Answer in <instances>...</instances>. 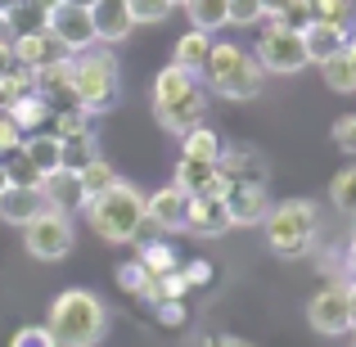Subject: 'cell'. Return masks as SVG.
Wrapping results in <instances>:
<instances>
[{
  "mask_svg": "<svg viewBox=\"0 0 356 347\" xmlns=\"http://www.w3.org/2000/svg\"><path fill=\"white\" fill-rule=\"evenodd\" d=\"M221 176H226V185H266V154L252 145H226L217 158Z\"/></svg>",
  "mask_w": 356,
  "mask_h": 347,
  "instance_id": "obj_13",
  "label": "cell"
},
{
  "mask_svg": "<svg viewBox=\"0 0 356 347\" xmlns=\"http://www.w3.org/2000/svg\"><path fill=\"white\" fill-rule=\"evenodd\" d=\"M68 77H72V95L77 104L86 108L90 118L118 108L122 99V68H118V54L108 45H90L81 54H68Z\"/></svg>",
  "mask_w": 356,
  "mask_h": 347,
  "instance_id": "obj_4",
  "label": "cell"
},
{
  "mask_svg": "<svg viewBox=\"0 0 356 347\" xmlns=\"http://www.w3.org/2000/svg\"><path fill=\"white\" fill-rule=\"evenodd\" d=\"M90 23H95V41L99 45H122L136 27L127 0H90Z\"/></svg>",
  "mask_w": 356,
  "mask_h": 347,
  "instance_id": "obj_15",
  "label": "cell"
},
{
  "mask_svg": "<svg viewBox=\"0 0 356 347\" xmlns=\"http://www.w3.org/2000/svg\"><path fill=\"white\" fill-rule=\"evenodd\" d=\"M270 208H275V203H270L266 185H230V190H226L230 226H261Z\"/></svg>",
  "mask_w": 356,
  "mask_h": 347,
  "instance_id": "obj_14",
  "label": "cell"
},
{
  "mask_svg": "<svg viewBox=\"0 0 356 347\" xmlns=\"http://www.w3.org/2000/svg\"><path fill=\"white\" fill-rule=\"evenodd\" d=\"M158 321L163 325H185V307L181 302H158Z\"/></svg>",
  "mask_w": 356,
  "mask_h": 347,
  "instance_id": "obj_41",
  "label": "cell"
},
{
  "mask_svg": "<svg viewBox=\"0 0 356 347\" xmlns=\"http://www.w3.org/2000/svg\"><path fill=\"white\" fill-rule=\"evenodd\" d=\"M348 275L356 280V239H352V248H348Z\"/></svg>",
  "mask_w": 356,
  "mask_h": 347,
  "instance_id": "obj_45",
  "label": "cell"
},
{
  "mask_svg": "<svg viewBox=\"0 0 356 347\" xmlns=\"http://www.w3.org/2000/svg\"><path fill=\"white\" fill-rule=\"evenodd\" d=\"M212 347H252L248 339H239V334H226V339H217Z\"/></svg>",
  "mask_w": 356,
  "mask_h": 347,
  "instance_id": "obj_42",
  "label": "cell"
},
{
  "mask_svg": "<svg viewBox=\"0 0 356 347\" xmlns=\"http://www.w3.org/2000/svg\"><path fill=\"white\" fill-rule=\"evenodd\" d=\"M172 185L185 199H226V190H230L217 163H194V158H181V163H176Z\"/></svg>",
  "mask_w": 356,
  "mask_h": 347,
  "instance_id": "obj_11",
  "label": "cell"
},
{
  "mask_svg": "<svg viewBox=\"0 0 356 347\" xmlns=\"http://www.w3.org/2000/svg\"><path fill=\"white\" fill-rule=\"evenodd\" d=\"M149 194L140 190V185L131 181H118L113 190L95 194V199H86V226L99 234L104 243H136L140 230L149 226Z\"/></svg>",
  "mask_w": 356,
  "mask_h": 347,
  "instance_id": "obj_2",
  "label": "cell"
},
{
  "mask_svg": "<svg viewBox=\"0 0 356 347\" xmlns=\"http://www.w3.org/2000/svg\"><path fill=\"white\" fill-rule=\"evenodd\" d=\"M203 86L221 99H257L266 86V72L252 59V50L235 41H212V54L203 63Z\"/></svg>",
  "mask_w": 356,
  "mask_h": 347,
  "instance_id": "obj_5",
  "label": "cell"
},
{
  "mask_svg": "<svg viewBox=\"0 0 356 347\" xmlns=\"http://www.w3.org/2000/svg\"><path fill=\"white\" fill-rule=\"evenodd\" d=\"M185 14H190V23L199 27V32H217V27H230V0H185Z\"/></svg>",
  "mask_w": 356,
  "mask_h": 347,
  "instance_id": "obj_27",
  "label": "cell"
},
{
  "mask_svg": "<svg viewBox=\"0 0 356 347\" xmlns=\"http://www.w3.org/2000/svg\"><path fill=\"white\" fill-rule=\"evenodd\" d=\"M284 5H289V0H261V9H266V18H275V14H280Z\"/></svg>",
  "mask_w": 356,
  "mask_h": 347,
  "instance_id": "obj_44",
  "label": "cell"
},
{
  "mask_svg": "<svg viewBox=\"0 0 356 347\" xmlns=\"http://www.w3.org/2000/svg\"><path fill=\"white\" fill-rule=\"evenodd\" d=\"M352 239H356V212H352Z\"/></svg>",
  "mask_w": 356,
  "mask_h": 347,
  "instance_id": "obj_47",
  "label": "cell"
},
{
  "mask_svg": "<svg viewBox=\"0 0 356 347\" xmlns=\"http://www.w3.org/2000/svg\"><path fill=\"white\" fill-rule=\"evenodd\" d=\"M352 14H356V0H312V18H316V23L348 27Z\"/></svg>",
  "mask_w": 356,
  "mask_h": 347,
  "instance_id": "obj_32",
  "label": "cell"
},
{
  "mask_svg": "<svg viewBox=\"0 0 356 347\" xmlns=\"http://www.w3.org/2000/svg\"><path fill=\"white\" fill-rule=\"evenodd\" d=\"M334 145L356 158V113H343L339 122H334Z\"/></svg>",
  "mask_w": 356,
  "mask_h": 347,
  "instance_id": "obj_39",
  "label": "cell"
},
{
  "mask_svg": "<svg viewBox=\"0 0 356 347\" xmlns=\"http://www.w3.org/2000/svg\"><path fill=\"white\" fill-rule=\"evenodd\" d=\"M307 321H312V330L325 334V339H343V334L352 330L348 289H343V284H325L321 293H312V302H307Z\"/></svg>",
  "mask_w": 356,
  "mask_h": 347,
  "instance_id": "obj_10",
  "label": "cell"
},
{
  "mask_svg": "<svg viewBox=\"0 0 356 347\" xmlns=\"http://www.w3.org/2000/svg\"><path fill=\"white\" fill-rule=\"evenodd\" d=\"M0 167H5V185H27V190H41V181H45V176L36 172V167L18 154V149L9 158H0Z\"/></svg>",
  "mask_w": 356,
  "mask_h": 347,
  "instance_id": "obj_30",
  "label": "cell"
},
{
  "mask_svg": "<svg viewBox=\"0 0 356 347\" xmlns=\"http://www.w3.org/2000/svg\"><path fill=\"white\" fill-rule=\"evenodd\" d=\"M131 18H136V27H149V23H167L172 18V0H127Z\"/></svg>",
  "mask_w": 356,
  "mask_h": 347,
  "instance_id": "obj_33",
  "label": "cell"
},
{
  "mask_svg": "<svg viewBox=\"0 0 356 347\" xmlns=\"http://www.w3.org/2000/svg\"><path fill=\"white\" fill-rule=\"evenodd\" d=\"M0 190H5V167H0Z\"/></svg>",
  "mask_w": 356,
  "mask_h": 347,
  "instance_id": "obj_48",
  "label": "cell"
},
{
  "mask_svg": "<svg viewBox=\"0 0 356 347\" xmlns=\"http://www.w3.org/2000/svg\"><path fill=\"white\" fill-rule=\"evenodd\" d=\"M261 230H266L270 252H280V257H307L316 248V230H321L316 203H307V199L275 203L266 212V221H261Z\"/></svg>",
  "mask_w": 356,
  "mask_h": 347,
  "instance_id": "obj_6",
  "label": "cell"
},
{
  "mask_svg": "<svg viewBox=\"0 0 356 347\" xmlns=\"http://www.w3.org/2000/svg\"><path fill=\"white\" fill-rule=\"evenodd\" d=\"M172 5H185V0H172Z\"/></svg>",
  "mask_w": 356,
  "mask_h": 347,
  "instance_id": "obj_49",
  "label": "cell"
},
{
  "mask_svg": "<svg viewBox=\"0 0 356 347\" xmlns=\"http://www.w3.org/2000/svg\"><path fill=\"white\" fill-rule=\"evenodd\" d=\"M270 23H280V27H293V32H302L307 23H316V18H312V0H289V5L280 9V14L270 18Z\"/></svg>",
  "mask_w": 356,
  "mask_h": 347,
  "instance_id": "obj_35",
  "label": "cell"
},
{
  "mask_svg": "<svg viewBox=\"0 0 356 347\" xmlns=\"http://www.w3.org/2000/svg\"><path fill=\"white\" fill-rule=\"evenodd\" d=\"M149 280H154V275L140 266V257H136V261H122V266H118V284L127 289V293H145Z\"/></svg>",
  "mask_w": 356,
  "mask_h": 347,
  "instance_id": "obj_36",
  "label": "cell"
},
{
  "mask_svg": "<svg viewBox=\"0 0 356 347\" xmlns=\"http://www.w3.org/2000/svg\"><path fill=\"white\" fill-rule=\"evenodd\" d=\"M77 176H81V185H86V199H95V194L113 190V185L122 181V176H118V167L108 163V158H95V163H90V167H81Z\"/></svg>",
  "mask_w": 356,
  "mask_h": 347,
  "instance_id": "obj_29",
  "label": "cell"
},
{
  "mask_svg": "<svg viewBox=\"0 0 356 347\" xmlns=\"http://www.w3.org/2000/svg\"><path fill=\"white\" fill-rule=\"evenodd\" d=\"M14 5H18V0H0V23L9 18V9H14Z\"/></svg>",
  "mask_w": 356,
  "mask_h": 347,
  "instance_id": "obj_46",
  "label": "cell"
},
{
  "mask_svg": "<svg viewBox=\"0 0 356 347\" xmlns=\"http://www.w3.org/2000/svg\"><path fill=\"white\" fill-rule=\"evenodd\" d=\"M140 266H145L154 280H163V275H172L181 261H176V252L167 248V243H145V248H140Z\"/></svg>",
  "mask_w": 356,
  "mask_h": 347,
  "instance_id": "obj_31",
  "label": "cell"
},
{
  "mask_svg": "<svg viewBox=\"0 0 356 347\" xmlns=\"http://www.w3.org/2000/svg\"><path fill=\"white\" fill-rule=\"evenodd\" d=\"M221 149H226V145H221V136L208 127V122L181 136V158H194V163H217Z\"/></svg>",
  "mask_w": 356,
  "mask_h": 347,
  "instance_id": "obj_25",
  "label": "cell"
},
{
  "mask_svg": "<svg viewBox=\"0 0 356 347\" xmlns=\"http://www.w3.org/2000/svg\"><path fill=\"white\" fill-rule=\"evenodd\" d=\"M41 212H45L41 190H27V185H5V190H0V221H5V226L23 230L27 221L41 217Z\"/></svg>",
  "mask_w": 356,
  "mask_h": 347,
  "instance_id": "obj_19",
  "label": "cell"
},
{
  "mask_svg": "<svg viewBox=\"0 0 356 347\" xmlns=\"http://www.w3.org/2000/svg\"><path fill=\"white\" fill-rule=\"evenodd\" d=\"M45 330L54 334L59 347H99L108 334V307L90 289H63L50 302Z\"/></svg>",
  "mask_w": 356,
  "mask_h": 347,
  "instance_id": "obj_3",
  "label": "cell"
},
{
  "mask_svg": "<svg viewBox=\"0 0 356 347\" xmlns=\"http://www.w3.org/2000/svg\"><path fill=\"white\" fill-rule=\"evenodd\" d=\"M14 41V63L18 68H27L36 77V72H50L59 68V63H68V50H63L59 41H54L50 32H32V36H9Z\"/></svg>",
  "mask_w": 356,
  "mask_h": 347,
  "instance_id": "obj_12",
  "label": "cell"
},
{
  "mask_svg": "<svg viewBox=\"0 0 356 347\" xmlns=\"http://www.w3.org/2000/svg\"><path fill=\"white\" fill-rule=\"evenodd\" d=\"M18 154H23L41 176L63 172V136H54V131H32V136H23Z\"/></svg>",
  "mask_w": 356,
  "mask_h": 347,
  "instance_id": "obj_18",
  "label": "cell"
},
{
  "mask_svg": "<svg viewBox=\"0 0 356 347\" xmlns=\"http://www.w3.org/2000/svg\"><path fill=\"white\" fill-rule=\"evenodd\" d=\"M208 54H212V36L199 32V27H190V32L176 41L172 63H176V68H185V72H194V77H203V63H208Z\"/></svg>",
  "mask_w": 356,
  "mask_h": 347,
  "instance_id": "obj_23",
  "label": "cell"
},
{
  "mask_svg": "<svg viewBox=\"0 0 356 347\" xmlns=\"http://www.w3.org/2000/svg\"><path fill=\"white\" fill-rule=\"evenodd\" d=\"M252 59L261 63V72H266V77H293V72L312 68V54H307L302 32H293V27H280V23H266V27L257 32Z\"/></svg>",
  "mask_w": 356,
  "mask_h": 347,
  "instance_id": "obj_7",
  "label": "cell"
},
{
  "mask_svg": "<svg viewBox=\"0 0 356 347\" xmlns=\"http://www.w3.org/2000/svg\"><path fill=\"white\" fill-rule=\"evenodd\" d=\"M154 122L172 136H185V131L203 127L208 122V86H203L194 72L167 63L154 77Z\"/></svg>",
  "mask_w": 356,
  "mask_h": 347,
  "instance_id": "obj_1",
  "label": "cell"
},
{
  "mask_svg": "<svg viewBox=\"0 0 356 347\" xmlns=\"http://www.w3.org/2000/svg\"><path fill=\"white\" fill-rule=\"evenodd\" d=\"M23 248L36 261H63L72 252V217L45 208L41 217H32L23 226Z\"/></svg>",
  "mask_w": 356,
  "mask_h": 347,
  "instance_id": "obj_8",
  "label": "cell"
},
{
  "mask_svg": "<svg viewBox=\"0 0 356 347\" xmlns=\"http://www.w3.org/2000/svg\"><path fill=\"white\" fill-rule=\"evenodd\" d=\"M9 36H32V32H45V23H50V5L45 0H18L14 9H9Z\"/></svg>",
  "mask_w": 356,
  "mask_h": 347,
  "instance_id": "obj_24",
  "label": "cell"
},
{
  "mask_svg": "<svg viewBox=\"0 0 356 347\" xmlns=\"http://www.w3.org/2000/svg\"><path fill=\"white\" fill-rule=\"evenodd\" d=\"M176 275L185 280V289H190V284H208L212 266H208V261H185V266H176Z\"/></svg>",
  "mask_w": 356,
  "mask_h": 347,
  "instance_id": "obj_40",
  "label": "cell"
},
{
  "mask_svg": "<svg viewBox=\"0 0 356 347\" xmlns=\"http://www.w3.org/2000/svg\"><path fill=\"white\" fill-rule=\"evenodd\" d=\"M185 203H190V199H185L176 185H163V190L149 194L145 208H149V221H154L158 230L172 234V230H185Z\"/></svg>",
  "mask_w": 356,
  "mask_h": 347,
  "instance_id": "obj_20",
  "label": "cell"
},
{
  "mask_svg": "<svg viewBox=\"0 0 356 347\" xmlns=\"http://www.w3.org/2000/svg\"><path fill=\"white\" fill-rule=\"evenodd\" d=\"M185 230L199 234V239H221L230 226V212H226V199H190L185 203Z\"/></svg>",
  "mask_w": 356,
  "mask_h": 347,
  "instance_id": "obj_17",
  "label": "cell"
},
{
  "mask_svg": "<svg viewBox=\"0 0 356 347\" xmlns=\"http://www.w3.org/2000/svg\"><path fill=\"white\" fill-rule=\"evenodd\" d=\"M321 68V81L334 90V95H356V54L343 45L339 54H330L325 63H316Z\"/></svg>",
  "mask_w": 356,
  "mask_h": 347,
  "instance_id": "obj_21",
  "label": "cell"
},
{
  "mask_svg": "<svg viewBox=\"0 0 356 347\" xmlns=\"http://www.w3.org/2000/svg\"><path fill=\"white\" fill-rule=\"evenodd\" d=\"M45 32H50L68 54H81V50H90V45H99L95 41V23H90V0H54Z\"/></svg>",
  "mask_w": 356,
  "mask_h": 347,
  "instance_id": "obj_9",
  "label": "cell"
},
{
  "mask_svg": "<svg viewBox=\"0 0 356 347\" xmlns=\"http://www.w3.org/2000/svg\"><path fill=\"white\" fill-rule=\"evenodd\" d=\"M9 347H59V343H54V334L45 325H23V330H14Z\"/></svg>",
  "mask_w": 356,
  "mask_h": 347,
  "instance_id": "obj_38",
  "label": "cell"
},
{
  "mask_svg": "<svg viewBox=\"0 0 356 347\" xmlns=\"http://www.w3.org/2000/svg\"><path fill=\"white\" fill-rule=\"evenodd\" d=\"M302 41H307V54H312V63H325L330 54H339L343 45H348V27L307 23V27H302Z\"/></svg>",
  "mask_w": 356,
  "mask_h": 347,
  "instance_id": "obj_22",
  "label": "cell"
},
{
  "mask_svg": "<svg viewBox=\"0 0 356 347\" xmlns=\"http://www.w3.org/2000/svg\"><path fill=\"white\" fill-rule=\"evenodd\" d=\"M41 199H45V208L72 217V212H86V185H81L77 172L63 167V172H54V176H45V181H41Z\"/></svg>",
  "mask_w": 356,
  "mask_h": 347,
  "instance_id": "obj_16",
  "label": "cell"
},
{
  "mask_svg": "<svg viewBox=\"0 0 356 347\" xmlns=\"http://www.w3.org/2000/svg\"><path fill=\"white\" fill-rule=\"evenodd\" d=\"M352 347H356V339H352Z\"/></svg>",
  "mask_w": 356,
  "mask_h": 347,
  "instance_id": "obj_50",
  "label": "cell"
},
{
  "mask_svg": "<svg viewBox=\"0 0 356 347\" xmlns=\"http://www.w3.org/2000/svg\"><path fill=\"white\" fill-rule=\"evenodd\" d=\"M95 158H104V154H99L95 131H81V136L63 140V167H68V172H81V167H90Z\"/></svg>",
  "mask_w": 356,
  "mask_h": 347,
  "instance_id": "obj_28",
  "label": "cell"
},
{
  "mask_svg": "<svg viewBox=\"0 0 356 347\" xmlns=\"http://www.w3.org/2000/svg\"><path fill=\"white\" fill-rule=\"evenodd\" d=\"M266 18L261 0H230V27H257Z\"/></svg>",
  "mask_w": 356,
  "mask_h": 347,
  "instance_id": "obj_37",
  "label": "cell"
},
{
  "mask_svg": "<svg viewBox=\"0 0 356 347\" xmlns=\"http://www.w3.org/2000/svg\"><path fill=\"white\" fill-rule=\"evenodd\" d=\"M5 118L27 136V131H41V122H50V104H45V99L32 90V95H18L14 104L5 108Z\"/></svg>",
  "mask_w": 356,
  "mask_h": 347,
  "instance_id": "obj_26",
  "label": "cell"
},
{
  "mask_svg": "<svg viewBox=\"0 0 356 347\" xmlns=\"http://www.w3.org/2000/svg\"><path fill=\"white\" fill-rule=\"evenodd\" d=\"M343 289H348V316H352V330H356V280H352V284H343Z\"/></svg>",
  "mask_w": 356,
  "mask_h": 347,
  "instance_id": "obj_43",
  "label": "cell"
},
{
  "mask_svg": "<svg viewBox=\"0 0 356 347\" xmlns=\"http://www.w3.org/2000/svg\"><path fill=\"white\" fill-rule=\"evenodd\" d=\"M330 203H339L348 217L356 212V167H343V172L330 181Z\"/></svg>",
  "mask_w": 356,
  "mask_h": 347,
  "instance_id": "obj_34",
  "label": "cell"
}]
</instances>
